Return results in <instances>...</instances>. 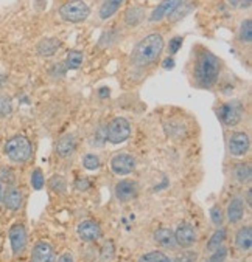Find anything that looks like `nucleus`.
Wrapping results in <instances>:
<instances>
[{
  "label": "nucleus",
  "mask_w": 252,
  "mask_h": 262,
  "mask_svg": "<svg viewBox=\"0 0 252 262\" xmlns=\"http://www.w3.org/2000/svg\"><path fill=\"white\" fill-rule=\"evenodd\" d=\"M164 50V37L159 33H151L145 36L132 50L131 61L137 67H148L158 61Z\"/></svg>",
  "instance_id": "obj_1"
},
{
  "label": "nucleus",
  "mask_w": 252,
  "mask_h": 262,
  "mask_svg": "<svg viewBox=\"0 0 252 262\" xmlns=\"http://www.w3.org/2000/svg\"><path fill=\"white\" fill-rule=\"evenodd\" d=\"M220 70H221L220 59L214 53H210V51L203 50L199 53L196 64H195V81H196V84L199 87L210 89L218 81Z\"/></svg>",
  "instance_id": "obj_2"
},
{
  "label": "nucleus",
  "mask_w": 252,
  "mask_h": 262,
  "mask_svg": "<svg viewBox=\"0 0 252 262\" xmlns=\"http://www.w3.org/2000/svg\"><path fill=\"white\" fill-rule=\"evenodd\" d=\"M5 154H7L8 159L14 163H25L30 160V157L33 154L31 143L24 135H16L7 141Z\"/></svg>",
  "instance_id": "obj_3"
},
{
  "label": "nucleus",
  "mask_w": 252,
  "mask_h": 262,
  "mask_svg": "<svg viewBox=\"0 0 252 262\" xmlns=\"http://www.w3.org/2000/svg\"><path fill=\"white\" fill-rule=\"evenodd\" d=\"M89 14H90V10L83 0H72V2H67L60 8L61 19L66 22H72V24L84 22L89 17Z\"/></svg>",
  "instance_id": "obj_4"
},
{
  "label": "nucleus",
  "mask_w": 252,
  "mask_h": 262,
  "mask_svg": "<svg viewBox=\"0 0 252 262\" xmlns=\"http://www.w3.org/2000/svg\"><path fill=\"white\" fill-rule=\"evenodd\" d=\"M220 120L224 126L227 127H232V126H237L241 118H243V106L240 101H229L226 104L220 107Z\"/></svg>",
  "instance_id": "obj_5"
},
{
  "label": "nucleus",
  "mask_w": 252,
  "mask_h": 262,
  "mask_svg": "<svg viewBox=\"0 0 252 262\" xmlns=\"http://www.w3.org/2000/svg\"><path fill=\"white\" fill-rule=\"evenodd\" d=\"M131 135V126L125 118H114L108 126V140L112 144L123 143Z\"/></svg>",
  "instance_id": "obj_6"
},
{
  "label": "nucleus",
  "mask_w": 252,
  "mask_h": 262,
  "mask_svg": "<svg viewBox=\"0 0 252 262\" xmlns=\"http://www.w3.org/2000/svg\"><path fill=\"white\" fill-rule=\"evenodd\" d=\"M175 241H176V247H181V248L193 247L198 241L196 228L190 224H181L175 230Z\"/></svg>",
  "instance_id": "obj_7"
},
{
  "label": "nucleus",
  "mask_w": 252,
  "mask_h": 262,
  "mask_svg": "<svg viewBox=\"0 0 252 262\" xmlns=\"http://www.w3.org/2000/svg\"><path fill=\"white\" fill-rule=\"evenodd\" d=\"M111 169L117 176H128L135 169V159L129 154H117L111 160Z\"/></svg>",
  "instance_id": "obj_8"
},
{
  "label": "nucleus",
  "mask_w": 252,
  "mask_h": 262,
  "mask_svg": "<svg viewBox=\"0 0 252 262\" xmlns=\"http://www.w3.org/2000/svg\"><path fill=\"white\" fill-rule=\"evenodd\" d=\"M10 244L16 256L22 254L27 247V230L22 224H14L10 228Z\"/></svg>",
  "instance_id": "obj_9"
},
{
  "label": "nucleus",
  "mask_w": 252,
  "mask_h": 262,
  "mask_svg": "<svg viewBox=\"0 0 252 262\" xmlns=\"http://www.w3.org/2000/svg\"><path fill=\"white\" fill-rule=\"evenodd\" d=\"M249 146H250L249 137L243 130L232 134L230 138H229V152L234 157H243V155H246L247 150H249Z\"/></svg>",
  "instance_id": "obj_10"
},
{
  "label": "nucleus",
  "mask_w": 252,
  "mask_h": 262,
  "mask_svg": "<svg viewBox=\"0 0 252 262\" xmlns=\"http://www.w3.org/2000/svg\"><path fill=\"white\" fill-rule=\"evenodd\" d=\"M76 233L83 241L95 242L100 239V236H102V228H100V225L95 221H84L78 225Z\"/></svg>",
  "instance_id": "obj_11"
},
{
  "label": "nucleus",
  "mask_w": 252,
  "mask_h": 262,
  "mask_svg": "<svg viewBox=\"0 0 252 262\" xmlns=\"http://www.w3.org/2000/svg\"><path fill=\"white\" fill-rule=\"evenodd\" d=\"M182 2H184V0H164V2L159 4L153 10V13H151L149 22H161L164 17H168Z\"/></svg>",
  "instance_id": "obj_12"
},
{
  "label": "nucleus",
  "mask_w": 252,
  "mask_h": 262,
  "mask_svg": "<svg viewBox=\"0 0 252 262\" xmlns=\"http://www.w3.org/2000/svg\"><path fill=\"white\" fill-rule=\"evenodd\" d=\"M31 262H55L53 248L48 242L39 241L31 251Z\"/></svg>",
  "instance_id": "obj_13"
},
{
  "label": "nucleus",
  "mask_w": 252,
  "mask_h": 262,
  "mask_svg": "<svg viewBox=\"0 0 252 262\" xmlns=\"http://www.w3.org/2000/svg\"><path fill=\"white\" fill-rule=\"evenodd\" d=\"M2 202L5 203V206L10 209V211H17L22 206V202H24V197H22V192L21 189H17L14 185L8 186L5 191H4V199Z\"/></svg>",
  "instance_id": "obj_14"
},
{
  "label": "nucleus",
  "mask_w": 252,
  "mask_h": 262,
  "mask_svg": "<svg viewBox=\"0 0 252 262\" xmlns=\"http://www.w3.org/2000/svg\"><path fill=\"white\" fill-rule=\"evenodd\" d=\"M137 195V185L132 180H123L115 186V197L120 202H129Z\"/></svg>",
  "instance_id": "obj_15"
},
{
  "label": "nucleus",
  "mask_w": 252,
  "mask_h": 262,
  "mask_svg": "<svg viewBox=\"0 0 252 262\" xmlns=\"http://www.w3.org/2000/svg\"><path fill=\"white\" fill-rule=\"evenodd\" d=\"M229 224H238L243 216H244V202L240 197H234L229 205H227V211H226Z\"/></svg>",
  "instance_id": "obj_16"
},
{
  "label": "nucleus",
  "mask_w": 252,
  "mask_h": 262,
  "mask_svg": "<svg viewBox=\"0 0 252 262\" xmlns=\"http://www.w3.org/2000/svg\"><path fill=\"white\" fill-rule=\"evenodd\" d=\"M154 242L158 245H161L162 248H167V250H173L176 247V241H175V231L167 228V227H162V228H158L154 231Z\"/></svg>",
  "instance_id": "obj_17"
},
{
  "label": "nucleus",
  "mask_w": 252,
  "mask_h": 262,
  "mask_svg": "<svg viewBox=\"0 0 252 262\" xmlns=\"http://www.w3.org/2000/svg\"><path fill=\"white\" fill-rule=\"evenodd\" d=\"M61 47V42L55 37H47V39H42L39 43H37V53L44 58H48V56H53L56 51L60 50Z\"/></svg>",
  "instance_id": "obj_18"
},
{
  "label": "nucleus",
  "mask_w": 252,
  "mask_h": 262,
  "mask_svg": "<svg viewBox=\"0 0 252 262\" xmlns=\"http://www.w3.org/2000/svg\"><path fill=\"white\" fill-rule=\"evenodd\" d=\"M75 147H76V141H75L73 135H64L56 143V152L60 157H63V159L70 157L75 152Z\"/></svg>",
  "instance_id": "obj_19"
},
{
  "label": "nucleus",
  "mask_w": 252,
  "mask_h": 262,
  "mask_svg": "<svg viewBox=\"0 0 252 262\" xmlns=\"http://www.w3.org/2000/svg\"><path fill=\"white\" fill-rule=\"evenodd\" d=\"M235 245H237L241 251L250 250V247H252V231H250V227H249V225L241 227V228L237 231Z\"/></svg>",
  "instance_id": "obj_20"
},
{
  "label": "nucleus",
  "mask_w": 252,
  "mask_h": 262,
  "mask_svg": "<svg viewBox=\"0 0 252 262\" xmlns=\"http://www.w3.org/2000/svg\"><path fill=\"white\" fill-rule=\"evenodd\" d=\"M145 19V10L142 7H131L125 13V24L128 27H137Z\"/></svg>",
  "instance_id": "obj_21"
},
{
  "label": "nucleus",
  "mask_w": 252,
  "mask_h": 262,
  "mask_svg": "<svg viewBox=\"0 0 252 262\" xmlns=\"http://www.w3.org/2000/svg\"><path fill=\"white\" fill-rule=\"evenodd\" d=\"M234 179L241 183V185H247L252 179V169L249 163H238L234 168Z\"/></svg>",
  "instance_id": "obj_22"
},
{
  "label": "nucleus",
  "mask_w": 252,
  "mask_h": 262,
  "mask_svg": "<svg viewBox=\"0 0 252 262\" xmlns=\"http://www.w3.org/2000/svg\"><path fill=\"white\" fill-rule=\"evenodd\" d=\"M123 2L125 0H106V2L102 5V8H100V19L106 20V19L112 17L117 13V10L122 7Z\"/></svg>",
  "instance_id": "obj_23"
},
{
  "label": "nucleus",
  "mask_w": 252,
  "mask_h": 262,
  "mask_svg": "<svg viewBox=\"0 0 252 262\" xmlns=\"http://www.w3.org/2000/svg\"><path fill=\"white\" fill-rule=\"evenodd\" d=\"M196 8V4H193V2H188V4H181L168 17L171 19V22H178V20H181V19H184L187 14H190L193 10Z\"/></svg>",
  "instance_id": "obj_24"
},
{
  "label": "nucleus",
  "mask_w": 252,
  "mask_h": 262,
  "mask_svg": "<svg viewBox=\"0 0 252 262\" xmlns=\"http://www.w3.org/2000/svg\"><path fill=\"white\" fill-rule=\"evenodd\" d=\"M224 239H226V228L218 227V230L212 234V237H210V241L207 244V250L209 251H215L217 248H220L223 245Z\"/></svg>",
  "instance_id": "obj_25"
},
{
  "label": "nucleus",
  "mask_w": 252,
  "mask_h": 262,
  "mask_svg": "<svg viewBox=\"0 0 252 262\" xmlns=\"http://www.w3.org/2000/svg\"><path fill=\"white\" fill-rule=\"evenodd\" d=\"M83 53L81 51H78V50H72V51H69L67 53V58H66V66H67V69H70V70H78L80 67H81V64H83Z\"/></svg>",
  "instance_id": "obj_26"
},
{
  "label": "nucleus",
  "mask_w": 252,
  "mask_h": 262,
  "mask_svg": "<svg viewBox=\"0 0 252 262\" xmlns=\"http://www.w3.org/2000/svg\"><path fill=\"white\" fill-rule=\"evenodd\" d=\"M139 262H171V259L162 251H149L146 254H142Z\"/></svg>",
  "instance_id": "obj_27"
},
{
  "label": "nucleus",
  "mask_w": 252,
  "mask_h": 262,
  "mask_svg": "<svg viewBox=\"0 0 252 262\" xmlns=\"http://www.w3.org/2000/svg\"><path fill=\"white\" fill-rule=\"evenodd\" d=\"M241 42L249 43L252 40V22L250 19H244L240 25V34H238Z\"/></svg>",
  "instance_id": "obj_28"
},
{
  "label": "nucleus",
  "mask_w": 252,
  "mask_h": 262,
  "mask_svg": "<svg viewBox=\"0 0 252 262\" xmlns=\"http://www.w3.org/2000/svg\"><path fill=\"white\" fill-rule=\"evenodd\" d=\"M83 166L87 171H96L100 166H102V162H100V157L95 154H87L83 159Z\"/></svg>",
  "instance_id": "obj_29"
},
{
  "label": "nucleus",
  "mask_w": 252,
  "mask_h": 262,
  "mask_svg": "<svg viewBox=\"0 0 252 262\" xmlns=\"http://www.w3.org/2000/svg\"><path fill=\"white\" fill-rule=\"evenodd\" d=\"M108 141V126H100L95 132L93 146H103Z\"/></svg>",
  "instance_id": "obj_30"
},
{
  "label": "nucleus",
  "mask_w": 252,
  "mask_h": 262,
  "mask_svg": "<svg viewBox=\"0 0 252 262\" xmlns=\"http://www.w3.org/2000/svg\"><path fill=\"white\" fill-rule=\"evenodd\" d=\"M13 112V102L8 96H0V117H8Z\"/></svg>",
  "instance_id": "obj_31"
},
{
  "label": "nucleus",
  "mask_w": 252,
  "mask_h": 262,
  "mask_svg": "<svg viewBox=\"0 0 252 262\" xmlns=\"http://www.w3.org/2000/svg\"><path fill=\"white\" fill-rule=\"evenodd\" d=\"M226 257H227V248L221 245L212 253V256H209V259H206V262H226Z\"/></svg>",
  "instance_id": "obj_32"
},
{
  "label": "nucleus",
  "mask_w": 252,
  "mask_h": 262,
  "mask_svg": "<svg viewBox=\"0 0 252 262\" xmlns=\"http://www.w3.org/2000/svg\"><path fill=\"white\" fill-rule=\"evenodd\" d=\"M100 256H102V260L103 262H109L114 256V244L111 241L105 242L103 247H102V251H100Z\"/></svg>",
  "instance_id": "obj_33"
},
{
  "label": "nucleus",
  "mask_w": 252,
  "mask_h": 262,
  "mask_svg": "<svg viewBox=\"0 0 252 262\" xmlns=\"http://www.w3.org/2000/svg\"><path fill=\"white\" fill-rule=\"evenodd\" d=\"M50 188L55 192H66V180L60 176H55L50 180Z\"/></svg>",
  "instance_id": "obj_34"
},
{
  "label": "nucleus",
  "mask_w": 252,
  "mask_h": 262,
  "mask_svg": "<svg viewBox=\"0 0 252 262\" xmlns=\"http://www.w3.org/2000/svg\"><path fill=\"white\" fill-rule=\"evenodd\" d=\"M31 186L36 191L42 189V186H44V176H42V171L41 169H34L33 171V174H31Z\"/></svg>",
  "instance_id": "obj_35"
},
{
  "label": "nucleus",
  "mask_w": 252,
  "mask_h": 262,
  "mask_svg": "<svg viewBox=\"0 0 252 262\" xmlns=\"http://www.w3.org/2000/svg\"><path fill=\"white\" fill-rule=\"evenodd\" d=\"M210 219H212V224L217 225V227H221L223 224V211L220 206H214L210 209Z\"/></svg>",
  "instance_id": "obj_36"
},
{
  "label": "nucleus",
  "mask_w": 252,
  "mask_h": 262,
  "mask_svg": "<svg viewBox=\"0 0 252 262\" xmlns=\"http://www.w3.org/2000/svg\"><path fill=\"white\" fill-rule=\"evenodd\" d=\"M196 259H198V253L196 251H185V253L179 254L171 262H196Z\"/></svg>",
  "instance_id": "obj_37"
},
{
  "label": "nucleus",
  "mask_w": 252,
  "mask_h": 262,
  "mask_svg": "<svg viewBox=\"0 0 252 262\" xmlns=\"http://www.w3.org/2000/svg\"><path fill=\"white\" fill-rule=\"evenodd\" d=\"M0 180H2V183H7L8 186H11V185H14V174L10 171V169H7V168H4L2 171H0Z\"/></svg>",
  "instance_id": "obj_38"
},
{
  "label": "nucleus",
  "mask_w": 252,
  "mask_h": 262,
  "mask_svg": "<svg viewBox=\"0 0 252 262\" xmlns=\"http://www.w3.org/2000/svg\"><path fill=\"white\" fill-rule=\"evenodd\" d=\"M182 42H184V39H182L181 36H176V37H173V39L170 40V45H168V50H170V53H171V55H175V53H178V50L181 48V45H182Z\"/></svg>",
  "instance_id": "obj_39"
},
{
  "label": "nucleus",
  "mask_w": 252,
  "mask_h": 262,
  "mask_svg": "<svg viewBox=\"0 0 252 262\" xmlns=\"http://www.w3.org/2000/svg\"><path fill=\"white\" fill-rule=\"evenodd\" d=\"M229 5L241 10H247L250 7V0H229Z\"/></svg>",
  "instance_id": "obj_40"
},
{
  "label": "nucleus",
  "mask_w": 252,
  "mask_h": 262,
  "mask_svg": "<svg viewBox=\"0 0 252 262\" xmlns=\"http://www.w3.org/2000/svg\"><path fill=\"white\" fill-rule=\"evenodd\" d=\"M112 36H114V31H105L102 40H100V45H102V47H109L112 43Z\"/></svg>",
  "instance_id": "obj_41"
},
{
  "label": "nucleus",
  "mask_w": 252,
  "mask_h": 262,
  "mask_svg": "<svg viewBox=\"0 0 252 262\" xmlns=\"http://www.w3.org/2000/svg\"><path fill=\"white\" fill-rule=\"evenodd\" d=\"M75 186H76V189H80V191H86V189H89V182H87L86 179H78L76 183H75Z\"/></svg>",
  "instance_id": "obj_42"
},
{
  "label": "nucleus",
  "mask_w": 252,
  "mask_h": 262,
  "mask_svg": "<svg viewBox=\"0 0 252 262\" xmlns=\"http://www.w3.org/2000/svg\"><path fill=\"white\" fill-rule=\"evenodd\" d=\"M58 262H75V259H73L72 253H64V254L60 256Z\"/></svg>",
  "instance_id": "obj_43"
},
{
  "label": "nucleus",
  "mask_w": 252,
  "mask_h": 262,
  "mask_svg": "<svg viewBox=\"0 0 252 262\" xmlns=\"http://www.w3.org/2000/svg\"><path fill=\"white\" fill-rule=\"evenodd\" d=\"M162 67H164L165 70H170V69H173V67H175V59H173V58H167V59L162 62Z\"/></svg>",
  "instance_id": "obj_44"
},
{
  "label": "nucleus",
  "mask_w": 252,
  "mask_h": 262,
  "mask_svg": "<svg viewBox=\"0 0 252 262\" xmlns=\"http://www.w3.org/2000/svg\"><path fill=\"white\" fill-rule=\"evenodd\" d=\"M109 96V89L103 87V89H100V98H106Z\"/></svg>",
  "instance_id": "obj_45"
},
{
  "label": "nucleus",
  "mask_w": 252,
  "mask_h": 262,
  "mask_svg": "<svg viewBox=\"0 0 252 262\" xmlns=\"http://www.w3.org/2000/svg\"><path fill=\"white\" fill-rule=\"evenodd\" d=\"M246 200H247V206H252V192H250V189H247V192H246Z\"/></svg>",
  "instance_id": "obj_46"
},
{
  "label": "nucleus",
  "mask_w": 252,
  "mask_h": 262,
  "mask_svg": "<svg viewBox=\"0 0 252 262\" xmlns=\"http://www.w3.org/2000/svg\"><path fill=\"white\" fill-rule=\"evenodd\" d=\"M4 183H2V180H0V202H2V199H4Z\"/></svg>",
  "instance_id": "obj_47"
},
{
  "label": "nucleus",
  "mask_w": 252,
  "mask_h": 262,
  "mask_svg": "<svg viewBox=\"0 0 252 262\" xmlns=\"http://www.w3.org/2000/svg\"><path fill=\"white\" fill-rule=\"evenodd\" d=\"M5 84V76H0V87Z\"/></svg>",
  "instance_id": "obj_48"
}]
</instances>
